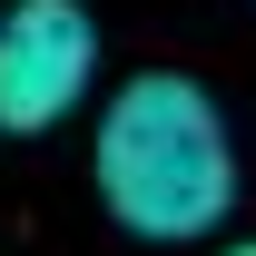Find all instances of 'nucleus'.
Listing matches in <instances>:
<instances>
[{
	"instance_id": "nucleus-1",
	"label": "nucleus",
	"mask_w": 256,
	"mask_h": 256,
	"mask_svg": "<svg viewBox=\"0 0 256 256\" xmlns=\"http://www.w3.org/2000/svg\"><path fill=\"white\" fill-rule=\"evenodd\" d=\"M98 197H108V217L128 236H148V246H188L207 226L236 207V138H226V108L197 79L178 69H138L108 89L98 108Z\"/></svg>"
},
{
	"instance_id": "nucleus-2",
	"label": "nucleus",
	"mask_w": 256,
	"mask_h": 256,
	"mask_svg": "<svg viewBox=\"0 0 256 256\" xmlns=\"http://www.w3.org/2000/svg\"><path fill=\"white\" fill-rule=\"evenodd\" d=\"M98 79V20L79 0H10L0 10V128H60Z\"/></svg>"
},
{
	"instance_id": "nucleus-3",
	"label": "nucleus",
	"mask_w": 256,
	"mask_h": 256,
	"mask_svg": "<svg viewBox=\"0 0 256 256\" xmlns=\"http://www.w3.org/2000/svg\"><path fill=\"white\" fill-rule=\"evenodd\" d=\"M217 256H256V236H236V246H217Z\"/></svg>"
}]
</instances>
